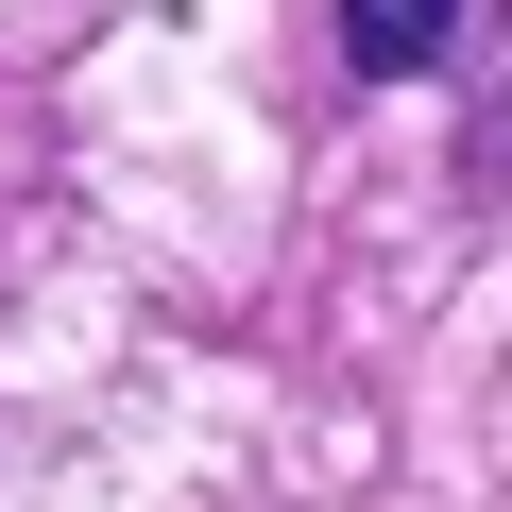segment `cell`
Returning <instances> with one entry per match:
<instances>
[{
    "label": "cell",
    "instance_id": "obj_1",
    "mask_svg": "<svg viewBox=\"0 0 512 512\" xmlns=\"http://www.w3.org/2000/svg\"><path fill=\"white\" fill-rule=\"evenodd\" d=\"M444 35H461V0H342V69L359 86H427Z\"/></svg>",
    "mask_w": 512,
    "mask_h": 512
}]
</instances>
